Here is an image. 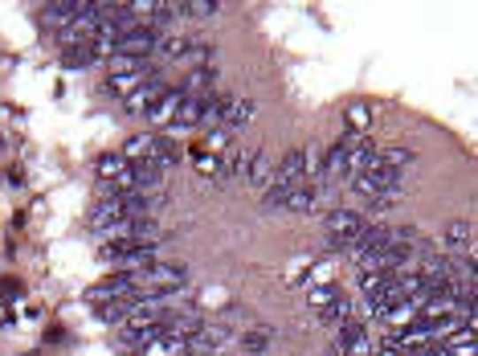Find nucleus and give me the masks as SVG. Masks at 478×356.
Wrapping results in <instances>:
<instances>
[{"label": "nucleus", "mask_w": 478, "mask_h": 356, "mask_svg": "<svg viewBox=\"0 0 478 356\" xmlns=\"http://www.w3.org/2000/svg\"><path fill=\"white\" fill-rule=\"evenodd\" d=\"M184 50H189V37H172V33H164L156 45V54H151V62H176V58H184Z\"/></svg>", "instance_id": "14"}, {"label": "nucleus", "mask_w": 478, "mask_h": 356, "mask_svg": "<svg viewBox=\"0 0 478 356\" xmlns=\"http://www.w3.org/2000/svg\"><path fill=\"white\" fill-rule=\"evenodd\" d=\"M372 164H384V168H393V173H405V168L413 164V148H405V143H389V148H376Z\"/></svg>", "instance_id": "11"}, {"label": "nucleus", "mask_w": 478, "mask_h": 356, "mask_svg": "<svg viewBox=\"0 0 478 356\" xmlns=\"http://www.w3.org/2000/svg\"><path fill=\"white\" fill-rule=\"evenodd\" d=\"M351 193L364 197V201H381L389 193H401L405 184V173H393V168H384V164H368L360 176H351Z\"/></svg>", "instance_id": "3"}, {"label": "nucleus", "mask_w": 478, "mask_h": 356, "mask_svg": "<svg viewBox=\"0 0 478 356\" xmlns=\"http://www.w3.org/2000/svg\"><path fill=\"white\" fill-rule=\"evenodd\" d=\"M319 205H323V193L319 189H287V213H298V217H311L319 213Z\"/></svg>", "instance_id": "8"}, {"label": "nucleus", "mask_w": 478, "mask_h": 356, "mask_svg": "<svg viewBox=\"0 0 478 356\" xmlns=\"http://www.w3.org/2000/svg\"><path fill=\"white\" fill-rule=\"evenodd\" d=\"M164 95H168L164 82H139V87L123 98V115H151V111L164 103Z\"/></svg>", "instance_id": "6"}, {"label": "nucleus", "mask_w": 478, "mask_h": 356, "mask_svg": "<svg viewBox=\"0 0 478 356\" xmlns=\"http://www.w3.org/2000/svg\"><path fill=\"white\" fill-rule=\"evenodd\" d=\"M131 168V160H123V156H98L95 160V173L103 176V181H115V176H123Z\"/></svg>", "instance_id": "17"}, {"label": "nucleus", "mask_w": 478, "mask_h": 356, "mask_svg": "<svg viewBox=\"0 0 478 356\" xmlns=\"http://www.w3.org/2000/svg\"><path fill=\"white\" fill-rule=\"evenodd\" d=\"M323 226H328V242H323V246L328 250H348L351 237L368 226V217H364L360 209H331Z\"/></svg>", "instance_id": "4"}, {"label": "nucleus", "mask_w": 478, "mask_h": 356, "mask_svg": "<svg viewBox=\"0 0 478 356\" xmlns=\"http://www.w3.org/2000/svg\"><path fill=\"white\" fill-rule=\"evenodd\" d=\"M212 12H221V4H212V0H189L184 4V17H212Z\"/></svg>", "instance_id": "20"}, {"label": "nucleus", "mask_w": 478, "mask_h": 356, "mask_svg": "<svg viewBox=\"0 0 478 356\" xmlns=\"http://www.w3.org/2000/svg\"><path fill=\"white\" fill-rule=\"evenodd\" d=\"M131 291L135 295H176L184 291V282H189V270L176 267V262H151L143 270H131Z\"/></svg>", "instance_id": "1"}, {"label": "nucleus", "mask_w": 478, "mask_h": 356, "mask_svg": "<svg viewBox=\"0 0 478 356\" xmlns=\"http://www.w3.org/2000/svg\"><path fill=\"white\" fill-rule=\"evenodd\" d=\"M106 70L119 78H127V74H148L151 70V58H127V54H111L106 58Z\"/></svg>", "instance_id": "12"}, {"label": "nucleus", "mask_w": 478, "mask_h": 356, "mask_svg": "<svg viewBox=\"0 0 478 356\" xmlns=\"http://www.w3.org/2000/svg\"><path fill=\"white\" fill-rule=\"evenodd\" d=\"M139 82H148V74H127V78H119V74H106L103 90H106V95H119V98H127L131 90L139 87Z\"/></svg>", "instance_id": "15"}, {"label": "nucleus", "mask_w": 478, "mask_h": 356, "mask_svg": "<svg viewBox=\"0 0 478 356\" xmlns=\"http://www.w3.org/2000/svg\"><path fill=\"white\" fill-rule=\"evenodd\" d=\"M95 234L103 237V246H159L156 217H123V221H111Z\"/></svg>", "instance_id": "2"}, {"label": "nucleus", "mask_w": 478, "mask_h": 356, "mask_svg": "<svg viewBox=\"0 0 478 356\" xmlns=\"http://www.w3.org/2000/svg\"><path fill=\"white\" fill-rule=\"evenodd\" d=\"M372 123V107H351L348 111V128H368Z\"/></svg>", "instance_id": "21"}, {"label": "nucleus", "mask_w": 478, "mask_h": 356, "mask_svg": "<svg viewBox=\"0 0 478 356\" xmlns=\"http://www.w3.org/2000/svg\"><path fill=\"white\" fill-rule=\"evenodd\" d=\"M86 4H90V0H58V4H45L42 21L50 25V29H66V25L74 21V17H82Z\"/></svg>", "instance_id": "7"}, {"label": "nucleus", "mask_w": 478, "mask_h": 356, "mask_svg": "<svg viewBox=\"0 0 478 356\" xmlns=\"http://www.w3.org/2000/svg\"><path fill=\"white\" fill-rule=\"evenodd\" d=\"M270 340H274V332H270V328H258V332H245L242 336V348H245V352H266Z\"/></svg>", "instance_id": "19"}, {"label": "nucleus", "mask_w": 478, "mask_h": 356, "mask_svg": "<svg viewBox=\"0 0 478 356\" xmlns=\"http://www.w3.org/2000/svg\"><path fill=\"white\" fill-rule=\"evenodd\" d=\"M164 33L151 29V25H131V29L119 33V45H115V54H127V58H151L156 54V45Z\"/></svg>", "instance_id": "5"}, {"label": "nucleus", "mask_w": 478, "mask_h": 356, "mask_svg": "<svg viewBox=\"0 0 478 356\" xmlns=\"http://www.w3.org/2000/svg\"><path fill=\"white\" fill-rule=\"evenodd\" d=\"M254 119V103L250 98H237V95H225V107H221V128H245Z\"/></svg>", "instance_id": "9"}, {"label": "nucleus", "mask_w": 478, "mask_h": 356, "mask_svg": "<svg viewBox=\"0 0 478 356\" xmlns=\"http://www.w3.org/2000/svg\"><path fill=\"white\" fill-rule=\"evenodd\" d=\"M343 299V291L340 287H331V282H323V287H311L307 291V303L315 307V312H328L331 303H340Z\"/></svg>", "instance_id": "16"}, {"label": "nucleus", "mask_w": 478, "mask_h": 356, "mask_svg": "<svg viewBox=\"0 0 478 356\" xmlns=\"http://www.w3.org/2000/svg\"><path fill=\"white\" fill-rule=\"evenodd\" d=\"M204 148H209L212 156H225V151L234 148V131H229V128H212L209 135H204Z\"/></svg>", "instance_id": "18"}, {"label": "nucleus", "mask_w": 478, "mask_h": 356, "mask_svg": "<svg viewBox=\"0 0 478 356\" xmlns=\"http://www.w3.org/2000/svg\"><path fill=\"white\" fill-rule=\"evenodd\" d=\"M181 90H176V87H168V95H164V103H159V107L156 111H151V128H172V119H176V111H181Z\"/></svg>", "instance_id": "13"}, {"label": "nucleus", "mask_w": 478, "mask_h": 356, "mask_svg": "<svg viewBox=\"0 0 478 356\" xmlns=\"http://www.w3.org/2000/svg\"><path fill=\"white\" fill-rule=\"evenodd\" d=\"M470 237H474L470 221H462V217H458V221H450V226L442 229V246L450 250V259H454V254H470Z\"/></svg>", "instance_id": "10"}]
</instances>
